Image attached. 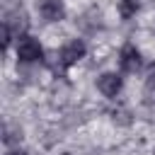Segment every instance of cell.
I'll return each instance as SVG.
<instances>
[{
  "label": "cell",
  "instance_id": "6da1fadb",
  "mask_svg": "<svg viewBox=\"0 0 155 155\" xmlns=\"http://www.w3.org/2000/svg\"><path fill=\"white\" fill-rule=\"evenodd\" d=\"M27 24H29V22H27V15H24V12H10V15L2 19V44L7 46L15 34L19 36V34L27 29Z\"/></svg>",
  "mask_w": 155,
  "mask_h": 155
},
{
  "label": "cell",
  "instance_id": "7a4b0ae2",
  "mask_svg": "<svg viewBox=\"0 0 155 155\" xmlns=\"http://www.w3.org/2000/svg\"><path fill=\"white\" fill-rule=\"evenodd\" d=\"M17 56H19V61H24V63H34V61H41L44 48H41V44H39L36 39L22 36V41H19V46H17Z\"/></svg>",
  "mask_w": 155,
  "mask_h": 155
},
{
  "label": "cell",
  "instance_id": "3957f363",
  "mask_svg": "<svg viewBox=\"0 0 155 155\" xmlns=\"http://www.w3.org/2000/svg\"><path fill=\"white\" fill-rule=\"evenodd\" d=\"M82 56H85V44H82L80 39L68 41V44L61 48V53H58V58H61V63H63L65 68H68V65H73V63H78Z\"/></svg>",
  "mask_w": 155,
  "mask_h": 155
},
{
  "label": "cell",
  "instance_id": "277c9868",
  "mask_svg": "<svg viewBox=\"0 0 155 155\" xmlns=\"http://www.w3.org/2000/svg\"><path fill=\"white\" fill-rule=\"evenodd\" d=\"M119 63H121V68H124L126 73H136V70L140 68V53H138V48H136L133 44H126V46L121 48Z\"/></svg>",
  "mask_w": 155,
  "mask_h": 155
},
{
  "label": "cell",
  "instance_id": "5b68a950",
  "mask_svg": "<svg viewBox=\"0 0 155 155\" xmlns=\"http://www.w3.org/2000/svg\"><path fill=\"white\" fill-rule=\"evenodd\" d=\"M97 87H99V92H102L104 97H116L119 90H121V75H116V73H104V75H99Z\"/></svg>",
  "mask_w": 155,
  "mask_h": 155
},
{
  "label": "cell",
  "instance_id": "8992f818",
  "mask_svg": "<svg viewBox=\"0 0 155 155\" xmlns=\"http://www.w3.org/2000/svg\"><path fill=\"white\" fill-rule=\"evenodd\" d=\"M41 17L46 22H61L65 17V5L61 0H44L41 5Z\"/></svg>",
  "mask_w": 155,
  "mask_h": 155
},
{
  "label": "cell",
  "instance_id": "52a82bcc",
  "mask_svg": "<svg viewBox=\"0 0 155 155\" xmlns=\"http://www.w3.org/2000/svg\"><path fill=\"white\" fill-rule=\"evenodd\" d=\"M138 0H119V12H121V17L124 19H128V17H133L136 12H138Z\"/></svg>",
  "mask_w": 155,
  "mask_h": 155
},
{
  "label": "cell",
  "instance_id": "ba28073f",
  "mask_svg": "<svg viewBox=\"0 0 155 155\" xmlns=\"http://www.w3.org/2000/svg\"><path fill=\"white\" fill-rule=\"evenodd\" d=\"M143 97L148 104H155V75H150L145 80V87H143Z\"/></svg>",
  "mask_w": 155,
  "mask_h": 155
},
{
  "label": "cell",
  "instance_id": "9c48e42d",
  "mask_svg": "<svg viewBox=\"0 0 155 155\" xmlns=\"http://www.w3.org/2000/svg\"><path fill=\"white\" fill-rule=\"evenodd\" d=\"M12 155H24V153H12Z\"/></svg>",
  "mask_w": 155,
  "mask_h": 155
},
{
  "label": "cell",
  "instance_id": "30bf717a",
  "mask_svg": "<svg viewBox=\"0 0 155 155\" xmlns=\"http://www.w3.org/2000/svg\"><path fill=\"white\" fill-rule=\"evenodd\" d=\"M153 155H155V153H153Z\"/></svg>",
  "mask_w": 155,
  "mask_h": 155
}]
</instances>
